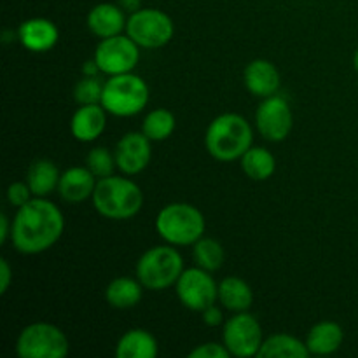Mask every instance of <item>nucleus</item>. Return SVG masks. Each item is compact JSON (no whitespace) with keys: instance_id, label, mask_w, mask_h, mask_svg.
I'll use <instances>...</instances> for the list:
<instances>
[{"instance_id":"nucleus-34","label":"nucleus","mask_w":358,"mask_h":358,"mask_svg":"<svg viewBox=\"0 0 358 358\" xmlns=\"http://www.w3.org/2000/svg\"><path fill=\"white\" fill-rule=\"evenodd\" d=\"M10 233H13V224L9 222V217L2 213L0 215V243H6L10 238Z\"/></svg>"},{"instance_id":"nucleus-4","label":"nucleus","mask_w":358,"mask_h":358,"mask_svg":"<svg viewBox=\"0 0 358 358\" xmlns=\"http://www.w3.org/2000/svg\"><path fill=\"white\" fill-rule=\"evenodd\" d=\"M205 217L189 203H170L156 217V231L173 247H189L205 234Z\"/></svg>"},{"instance_id":"nucleus-15","label":"nucleus","mask_w":358,"mask_h":358,"mask_svg":"<svg viewBox=\"0 0 358 358\" xmlns=\"http://www.w3.org/2000/svg\"><path fill=\"white\" fill-rule=\"evenodd\" d=\"M107 126V110L101 103L80 105L70 119V131L79 142L90 143L100 138Z\"/></svg>"},{"instance_id":"nucleus-25","label":"nucleus","mask_w":358,"mask_h":358,"mask_svg":"<svg viewBox=\"0 0 358 358\" xmlns=\"http://www.w3.org/2000/svg\"><path fill=\"white\" fill-rule=\"evenodd\" d=\"M241 170L252 180H268L276 171V159L264 147H250L241 156Z\"/></svg>"},{"instance_id":"nucleus-19","label":"nucleus","mask_w":358,"mask_h":358,"mask_svg":"<svg viewBox=\"0 0 358 358\" xmlns=\"http://www.w3.org/2000/svg\"><path fill=\"white\" fill-rule=\"evenodd\" d=\"M343 339H345V334H343L341 325L336 324V322L325 320L318 322L310 329L304 343H306L311 355L324 357L338 352L343 345Z\"/></svg>"},{"instance_id":"nucleus-21","label":"nucleus","mask_w":358,"mask_h":358,"mask_svg":"<svg viewBox=\"0 0 358 358\" xmlns=\"http://www.w3.org/2000/svg\"><path fill=\"white\" fill-rule=\"evenodd\" d=\"M59 173L58 166L52 163L51 159H35L34 163L28 166L27 171V184L30 185L31 192L37 198H48L55 191H58L59 184Z\"/></svg>"},{"instance_id":"nucleus-33","label":"nucleus","mask_w":358,"mask_h":358,"mask_svg":"<svg viewBox=\"0 0 358 358\" xmlns=\"http://www.w3.org/2000/svg\"><path fill=\"white\" fill-rule=\"evenodd\" d=\"M13 282V269H10L7 259H0V294H6Z\"/></svg>"},{"instance_id":"nucleus-17","label":"nucleus","mask_w":358,"mask_h":358,"mask_svg":"<svg viewBox=\"0 0 358 358\" xmlns=\"http://www.w3.org/2000/svg\"><path fill=\"white\" fill-rule=\"evenodd\" d=\"M98 178L87 166H72L59 177L58 194L66 203H83L93 196Z\"/></svg>"},{"instance_id":"nucleus-8","label":"nucleus","mask_w":358,"mask_h":358,"mask_svg":"<svg viewBox=\"0 0 358 358\" xmlns=\"http://www.w3.org/2000/svg\"><path fill=\"white\" fill-rule=\"evenodd\" d=\"M126 34L143 49H157L173 38L175 27L171 17L161 9H138L129 14Z\"/></svg>"},{"instance_id":"nucleus-9","label":"nucleus","mask_w":358,"mask_h":358,"mask_svg":"<svg viewBox=\"0 0 358 358\" xmlns=\"http://www.w3.org/2000/svg\"><path fill=\"white\" fill-rule=\"evenodd\" d=\"M262 341H264V334H262L261 324L248 311L234 313V317L224 322L222 343L229 350L231 357H257Z\"/></svg>"},{"instance_id":"nucleus-12","label":"nucleus","mask_w":358,"mask_h":358,"mask_svg":"<svg viewBox=\"0 0 358 358\" xmlns=\"http://www.w3.org/2000/svg\"><path fill=\"white\" fill-rule=\"evenodd\" d=\"M255 126L269 142H283L294 128V114L289 101L280 94L262 98L255 112Z\"/></svg>"},{"instance_id":"nucleus-27","label":"nucleus","mask_w":358,"mask_h":358,"mask_svg":"<svg viewBox=\"0 0 358 358\" xmlns=\"http://www.w3.org/2000/svg\"><path fill=\"white\" fill-rule=\"evenodd\" d=\"M192 255H194L196 264L210 273L222 268L224 259H226L224 247L220 245V241L213 240V238H201L196 241L192 245Z\"/></svg>"},{"instance_id":"nucleus-26","label":"nucleus","mask_w":358,"mask_h":358,"mask_svg":"<svg viewBox=\"0 0 358 358\" xmlns=\"http://www.w3.org/2000/svg\"><path fill=\"white\" fill-rule=\"evenodd\" d=\"M175 126V115L168 108H154L143 119L142 133L152 142H163L173 135Z\"/></svg>"},{"instance_id":"nucleus-14","label":"nucleus","mask_w":358,"mask_h":358,"mask_svg":"<svg viewBox=\"0 0 358 358\" xmlns=\"http://www.w3.org/2000/svg\"><path fill=\"white\" fill-rule=\"evenodd\" d=\"M17 38L24 49L31 52L51 51L58 44V27L45 17H31L17 28Z\"/></svg>"},{"instance_id":"nucleus-13","label":"nucleus","mask_w":358,"mask_h":358,"mask_svg":"<svg viewBox=\"0 0 358 358\" xmlns=\"http://www.w3.org/2000/svg\"><path fill=\"white\" fill-rule=\"evenodd\" d=\"M152 140L147 138L142 131L126 133L115 143L114 156L117 168L124 175H138L149 166L152 159Z\"/></svg>"},{"instance_id":"nucleus-30","label":"nucleus","mask_w":358,"mask_h":358,"mask_svg":"<svg viewBox=\"0 0 358 358\" xmlns=\"http://www.w3.org/2000/svg\"><path fill=\"white\" fill-rule=\"evenodd\" d=\"M31 198H35V196L27 182H14V184L7 187V201L13 206H16V208L27 205Z\"/></svg>"},{"instance_id":"nucleus-37","label":"nucleus","mask_w":358,"mask_h":358,"mask_svg":"<svg viewBox=\"0 0 358 358\" xmlns=\"http://www.w3.org/2000/svg\"><path fill=\"white\" fill-rule=\"evenodd\" d=\"M353 65H355V70L358 73V49L355 51V56H353Z\"/></svg>"},{"instance_id":"nucleus-7","label":"nucleus","mask_w":358,"mask_h":358,"mask_svg":"<svg viewBox=\"0 0 358 358\" xmlns=\"http://www.w3.org/2000/svg\"><path fill=\"white\" fill-rule=\"evenodd\" d=\"M70 341L65 332L48 322H35L20 332L16 353L21 358H65Z\"/></svg>"},{"instance_id":"nucleus-5","label":"nucleus","mask_w":358,"mask_h":358,"mask_svg":"<svg viewBox=\"0 0 358 358\" xmlns=\"http://www.w3.org/2000/svg\"><path fill=\"white\" fill-rule=\"evenodd\" d=\"M149 103V86L136 73L110 76L103 83L101 105L108 114L115 117H131L140 114Z\"/></svg>"},{"instance_id":"nucleus-31","label":"nucleus","mask_w":358,"mask_h":358,"mask_svg":"<svg viewBox=\"0 0 358 358\" xmlns=\"http://www.w3.org/2000/svg\"><path fill=\"white\" fill-rule=\"evenodd\" d=\"M189 358H231L229 350L219 343H205L189 353Z\"/></svg>"},{"instance_id":"nucleus-28","label":"nucleus","mask_w":358,"mask_h":358,"mask_svg":"<svg viewBox=\"0 0 358 358\" xmlns=\"http://www.w3.org/2000/svg\"><path fill=\"white\" fill-rule=\"evenodd\" d=\"M86 166L90 168L91 173L96 178H105L114 175L117 163H115L114 152H110L107 147H93V149L87 152Z\"/></svg>"},{"instance_id":"nucleus-24","label":"nucleus","mask_w":358,"mask_h":358,"mask_svg":"<svg viewBox=\"0 0 358 358\" xmlns=\"http://www.w3.org/2000/svg\"><path fill=\"white\" fill-rule=\"evenodd\" d=\"M306 343L290 334H273L262 341L259 358H306L310 357Z\"/></svg>"},{"instance_id":"nucleus-18","label":"nucleus","mask_w":358,"mask_h":358,"mask_svg":"<svg viewBox=\"0 0 358 358\" xmlns=\"http://www.w3.org/2000/svg\"><path fill=\"white\" fill-rule=\"evenodd\" d=\"M126 10L115 3L103 2L94 6L87 14V28L98 38L114 37L126 30Z\"/></svg>"},{"instance_id":"nucleus-32","label":"nucleus","mask_w":358,"mask_h":358,"mask_svg":"<svg viewBox=\"0 0 358 358\" xmlns=\"http://www.w3.org/2000/svg\"><path fill=\"white\" fill-rule=\"evenodd\" d=\"M201 315L203 322H205V325H208V327H219V325H222L224 313L219 306H215V304H212V306H208L206 310H203Z\"/></svg>"},{"instance_id":"nucleus-11","label":"nucleus","mask_w":358,"mask_h":358,"mask_svg":"<svg viewBox=\"0 0 358 358\" xmlns=\"http://www.w3.org/2000/svg\"><path fill=\"white\" fill-rule=\"evenodd\" d=\"M175 292L182 306L191 311H203L219 299V283H215L210 271L198 266L184 269L175 283Z\"/></svg>"},{"instance_id":"nucleus-35","label":"nucleus","mask_w":358,"mask_h":358,"mask_svg":"<svg viewBox=\"0 0 358 358\" xmlns=\"http://www.w3.org/2000/svg\"><path fill=\"white\" fill-rule=\"evenodd\" d=\"M98 72H100V66H98V63L94 62V58L83 65V73L86 77H98Z\"/></svg>"},{"instance_id":"nucleus-16","label":"nucleus","mask_w":358,"mask_h":358,"mask_svg":"<svg viewBox=\"0 0 358 358\" xmlns=\"http://www.w3.org/2000/svg\"><path fill=\"white\" fill-rule=\"evenodd\" d=\"M245 87L254 96L268 98L278 93L282 86V77L278 69L268 59H254L245 66L243 72Z\"/></svg>"},{"instance_id":"nucleus-3","label":"nucleus","mask_w":358,"mask_h":358,"mask_svg":"<svg viewBox=\"0 0 358 358\" xmlns=\"http://www.w3.org/2000/svg\"><path fill=\"white\" fill-rule=\"evenodd\" d=\"M91 199L94 210L101 217L112 220L133 219L143 206V192L140 185L117 175L98 178Z\"/></svg>"},{"instance_id":"nucleus-29","label":"nucleus","mask_w":358,"mask_h":358,"mask_svg":"<svg viewBox=\"0 0 358 358\" xmlns=\"http://www.w3.org/2000/svg\"><path fill=\"white\" fill-rule=\"evenodd\" d=\"M101 94H103V84L98 77L84 76L73 87V98L79 105L101 103Z\"/></svg>"},{"instance_id":"nucleus-36","label":"nucleus","mask_w":358,"mask_h":358,"mask_svg":"<svg viewBox=\"0 0 358 358\" xmlns=\"http://www.w3.org/2000/svg\"><path fill=\"white\" fill-rule=\"evenodd\" d=\"M119 6L126 10V13L133 14L136 13L138 9H142V0H119Z\"/></svg>"},{"instance_id":"nucleus-23","label":"nucleus","mask_w":358,"mask_h":358,"mask_svg":"<svg viewBox=\"0 0 358 358\" xmlns=\"http://www.w3.org/2000/svg\"><path fill=\"white\" fill-rule=\"evenodd\" d=\"M219 301L226 310L240 313L250 310L254 303V292L245 280L238 276H227L219 283Z\"/></svg>"},{"instance_id":"nucleus-20","label":"nucleus","mask_w":358,"mask_h":358,"mask_svg":"<svg viewBox=\"0 0 358 358\" xmlns=\"http://www.w3.org/2000/svg\"><path fill=\"white\" fill-rule=\"evenodd\" d=\"M157 353V339L145 329H131L121 336L115 346L117 358H156Z\"/></svg>"},{"instance_id":"nucleus-22","label":"nucleus","mask_w":358,"mask_h":358,"mask_svg":"<svg viewBox=\"0 0 358 358\" xmlns=\"http://www.w3.org/2000/svg\"><path fill=\"white\" fill-rule=\"evenodd\" d=\"M143 289L145 287L140 283L138 278L119 276L112 280L105 289V301L117 310H129L142 301Z\"/></svg>"},{"instance_id":"nucleus-1","label":"nucleus","mask_w":358,"mask_h":358,"mask_svg":"<svg viewBox=\"0 0 358 358\" xmlns=\"http://www.w3.org/2000/svg\"><path fill=\"white\" fill-rule=\"evenodd\" d=\"M65 231V219L58 206L45 198H31L17 208L10 241L24 255H37L55 247Z\"/></svg>"},{"instance_id":"nucleus-6","label":"nucleus","mask_w":358,"mask_h":358,"mask_svg":"<svg viewBox=\"0 0 358 358\" xmlns=\"http://www.w3.org/2000/svg\"><path fill=\"white\" fill-rule=\"evenodd\" d=\"M184 269V259L180 252L173 245L171 247L161 245V247L149 248L138 259L135 273L145 289L159 292L175 285Z\"/></svg>"},{"instance_id":"nucleus-2","label":"nucleus","mask_w":358,"mask_h":358,"mask_svg":"<svg viewBox=\"0 0 358 358\" xmlns=\"http://www.w3.org/2000/svg\"><path fill=\"white\" fill-rule=\"evenodd\" d=\"M254 143L252 126L243 115L220 114L208 124L205 133V147L210 156L222 163L241 159Z\"/></svg>"},{"instance_id":"nucleus-10","label":"nucleus","mask_w":358,"mask_h":358,"mask_svg":"<svg viewBox=\"0 0 358 358\" xmlns=\"http://www.w3.org/2000/svg\"><path fill=\"white\" fill-rule=\"evenodd\" d=\"M94 62L100 66L101 73L119 76L136 69L140 62V45L128 34L100 38L94 49Z\"/></svg>"}]
</instances>
